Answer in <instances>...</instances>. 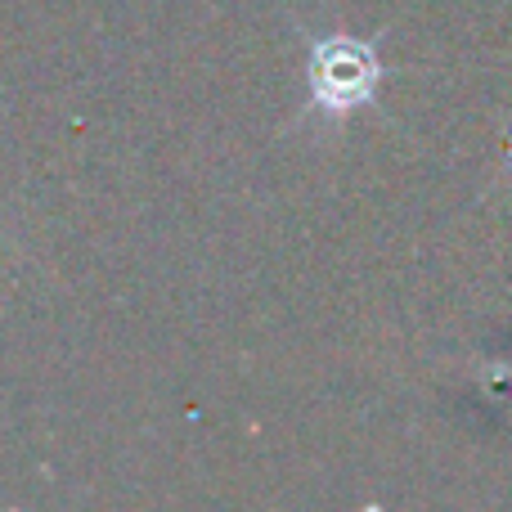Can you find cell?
I'll return each instance as SVG.
<instances>
[{
  "mask_svg": "<svg viewBox=\"0 0 512 512\" xmlns=\"http://www.w3.org/2000/svg\"><path fill=\"white\" fill-rule=\"evenodd\" d=\"M373 77H378V68H373L369 50H360V45L333 41V45H319L315 50V90L324 104L351 108L355 99L369 95Z\"/></svg>",
  "mask_w": 512,
  "mask_h": 512,
  "instance_id": "obj_1",
  "label": "cell"
}]
</instances>
